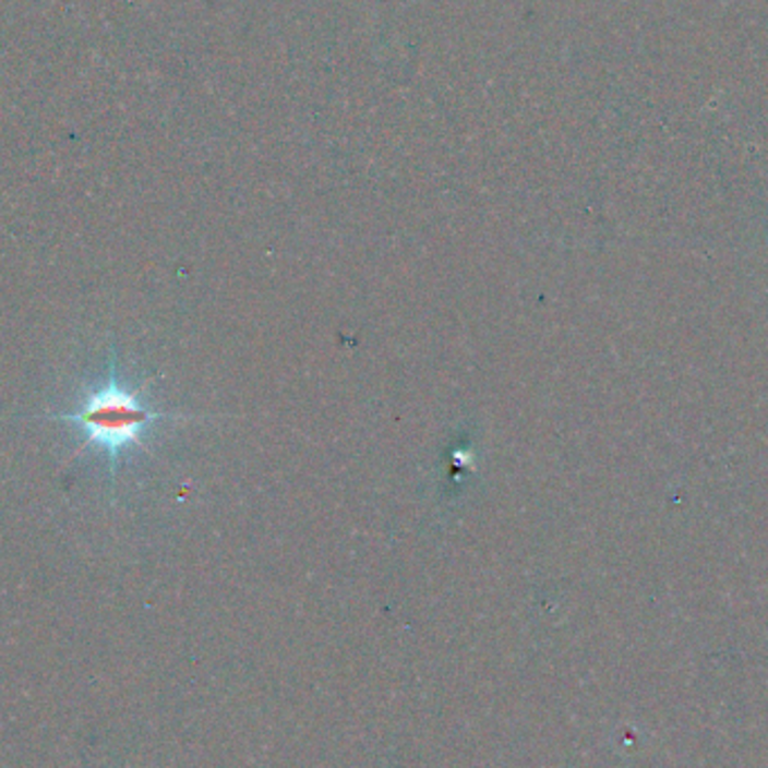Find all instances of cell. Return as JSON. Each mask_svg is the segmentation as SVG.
<instances>
[{
	"mask_svg": "<svg viewBox=\"0 0 768 768\" xmlns=\"http://www.w3.org/2000/svg\"><path fill=\"white\" fill-rule=\"evenodd\" d=\"M48 418L72 425L84 436L86 445L106 454L110 477H115L122 456L135 447L144 449L148 432L158 422L176 416L146 403L137 389L120 377L118 364L112 362L106 380L91 389L74 411L50 413Z\"/></svg>",
	"mask_w": 768,
	"mask_h": 768,
	"instance_id": "obj_1",
	"label": "cell"
}]
</instances>
